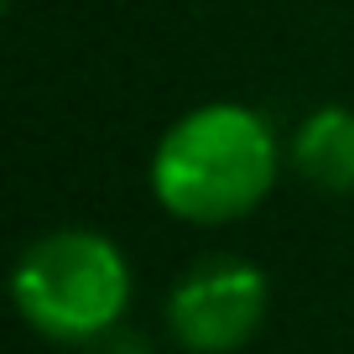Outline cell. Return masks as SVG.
Masks as SVG:
<instances>
[{"label": "cell", "mask_w": 354, "mask_h": 354, "mask_svg": "<svg viewBox=\"0 0 354 354\" xmlns=\"http://www.w3.org/2000/svg\"><path fill=\"white\" fill-rule=\"evenodd\" d=\"M287 146L277 125L240 100H209L183 110L151 146L146 183L156 209L214 230L250 219L281 183Z\"/></svg>", "instance_id": "1"}, {"label": "cell", "mask_w": 354, "mask_h": 354, "mask_svg": "<svg viewBox=\"0 0 354 354\" xmlns=\"http://www.w3.org/2000/svg\"><path fill=\"white\" fill-rule=\"evenodd\" d=\"M136 297V271L120 240L88 224H57L37 234L11 266V302L47 344L88 349L120 328Z\"/></svg>", "instance_id": "2"}, {"label": "cell", "mask_w": 354, "mask_h": 354, "mask_svg": "<svg viewBox=\"0 0 354 354\" xmlns=\"http://www.w3.org/2000/svg\"><path fill=\"white\" fill-rule=\"evenodd\" d=\"M271 313V281L245 255H203L167 292V333L183 354H240Z\"/></svg>", "instance_id": "3"}, {"label": "cell", "mask_w": 354, "mask_h": 354, "mask_svg": "<svg viewBox=\"0 0 354 354\" xmlns=\"http://www.w3.org/2000/svg\"><path fill=\"white\" fill-rule=\"evenodd\" d=\"M287 162L313 193L349 198L354 193V104H313L287 141Z\"/></svg>", "instance_id": "4"}, {"label": "cell", "mask_w": 354, "mask_h": 354, "mask_svg": "<svg viewBox=\"0 0 354 354\" xmlns=\"http://www.w3.org/2000/svg\"><path fill=\"white\" fill-rule=\"evenodd\" d=\"M88 354H156L151 339H146L141 328H131V323H120V328H110L104 339L88 344Z\"/></svg>", "instance_id": "5"}]
</instances>
